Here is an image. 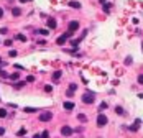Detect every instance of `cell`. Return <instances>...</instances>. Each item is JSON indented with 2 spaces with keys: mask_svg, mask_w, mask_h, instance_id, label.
I'll return each mask as SVG.
<instances>
[{
  "mask_svg": "<svg viewBox=\"0 0 143 138\" xmlns=\"http://www.w3.org/2000/svg\"><path fill=\"white\" fill-rule=\"evenodd\" d=\"M66 94H68V97H72V95H74V92H72V91H69V89H68V92H66Z\"/></svg>",
  "mask_w": 143,
  "mask_h": 138,
  "instance_id": "35",
  "label": "cell"
},
{
  "mask_svg": "<svg viewBox=\"0 0 143 138\" xmlns=\"http://www.w3.org/2000/svg\"><path fill=\"white\" fill-rule=\"evenodd\" d=\"M12 15H13V17H20V15H22V10H20L18 7H13V8H12Z\"/></svg>",
  "mask_w": 143,
  "mask_h": 138,
  "instance_id": "10",
  "label": "cell"
},
{
  "mask_svg": "<svg viewBox=\"0 0 143 138\" xmlns=\"http://www.w3.org/2000/svg\"><path fill=\"white\" fill-rule=\"evenodd\" d=\"M72 132H74V130H72L71 127H68V125H64V127L61 128V135H63V137H71Z\"/></svg>",
  "mask_w": 143,
  "mask_h": 138,
  "instance_id": "5",
  "label": "cell"
},
{
  "mask_svg": "<svg viewBox=\"0 0 143 138\" xmlns=\"http://www.w3.org/2000/svg\"><path fill=\"white\" fill-rule=\"evenodd\" d=\"M71 31H68V33H64V34H61V36H59V38H58V39H56V44H59V46H63V44H64V43H66V41H68V38H69V36H71Z\"/></svg>",
  "mask_w": 143,
  "mask_h": 138,
  "instance_id": "3",
  "label": "cell"
},
{
  "mask_svg": "<svg viewBox=\"0 0 143 138\" xmlns=\"http://www.w3.org/2000/svg\"><path fill=\"white\" fill-rule=\"evenodd\" d=\"M26 81H28V82H33V81H35V76H28Z\"/></svg>",
  "mask_w": 143,
  "mask_h": 138,
  "instance_id": "30",
  "label": "cell"
},
{
  "mask_svg": "<svg viewBox=\"0 0 143 138\" xmlns=\"http://www.w3.org/2000/svg\"><path fill=\"white\" fill-rule=\"evenodd\" d=\"M51 91H53L51 86H44V92H51Z\"/></svg>",
  "mask_w": 143,
  "mask_h": 138,
  "instance_id": "28",
  "label": "cell"
},
{
  "mask_svg": "<svg viewBox=\"0 0 143 138\" xmlns=\"http://www.w3.org/2000/svg\"><path fill=\"white\" fill-rule=\"evenodd\" d=\"M10 79H12V81H18V79H20V74H18V72H13V74H10Z\"/></svg>",
  "mask_w": 143,
  "mask_h": 138,
  "instance_id": "13",
  "label": "cell"
},
{
  "mask_svg": "<svg viewBox=\"0 0 143 138\" xmlns=\"http://www.w3.org/2000/svg\"><path fill=\"white\" fill-rule=\"evenodd\" d=\"M49 137V133H48V132H43V133H41V138H48Z\"/></svg>",
  "mask_w": 143,
  "mask_h": 138,
  "instance_id": "31",
  "label": "cell"
},
{
  "mask_svg": "<svg viewBox=\"0 0 143 138\" xmlns=\"http://www.w3.org/2000/svg\"><path fill=\"white\" fill-rule=\"evenodd\" d=\"M115 113H118V115H123V108H122V107H115Z\"/></svg>",
  "mask_w": 143,
  "mask_h": 138,
  "instance_id": "19",
  "label": "cell"
},
{
  "mask_svg": "<svg viewBox=\"0 0 143 138\" xmlns=\"http://www.w3.org/2000/svg\"><path fill=\"white\" fill-rule=\"evenodd\" d=\"M94 100H95V94L94 92H86L84 95H82V102L84 104H94Z\"/></svg>",
  "mask_w": 143,
  "mask_h": 138,
  "instance_id": "1",
  "label": "cell"
},
{
  "mask_svg": "<svg viewBox=\"0 0 143 138\" xmlns=\"http://www.w3.org/2000/svg\"><path fill=\"white\" fill-rule=\"evenodd\" d=\"M0 77H5V79H7V77H10V76H8L5 71H2V69H0Z\"/></svg>",
  "mask_w": 143,
  "mask_h": 138,
  "instance_id": "25",
  "label": "cell"
},
{
  "mask_svg": "<svg viewBox=\"0 0 143 138\" xmlns=\"http://www.w3.org/2000/svg\"><path fill=\"white\" fill-rule=\"evenodd\" d=\"M25 133H26V130H25V128H20V130L17 132V135H18V137H23Z\"/></svg>",
  "mask_w": 143,
  "mask_h": 138,
  "instance_id": "20",
  "label": "cell"
},
{
  "mask_svg": "<svg viewBox=\"0 0 143 138\" xmlns=\"http://www.w3.org/2000/svg\"><path fill=\"white\" fill-rule=\"evenodd\" d=\"M79 28V22H76V20H72V22H69V25H68V31H71V33H74L76 30Z\"/></svg>",
  "mask_w": 143,
  "mask_h": 138,
  "instance_id": "6",
  "label": "cell"
},
{
  "mask_svg": "<svg viewBox=\"0 0 143 138\" xmlns=\"http://www.w3.org/2000/svg\"><path fill=\"white\" fill-rule=\"evenodd\" d=\"M20 2H22V3H25V2H28V0H20Z\"/></svg>",
  "mask_w": 143,
  "mask_h": 138,
  "instance_id": "39",
  "label": "cell"
},
{
  "mask_svg": "<svg viewBox=\"0 0 143 138\" xmlns=\"http://www.w3.org/2000/svg\"><path fill=\"white\" fill-rule=\"evenodd\" d=\"M138 84H143V74L138 76Z\"/></svg>",
  "mask_w": 143,
  "mask_h": 138,
  "instance_id": "33",
  "label": "cell"
},
{
  "mask_svg": "<svg viewBox=\"0 0 143 138\" xmlns=\"http://www.w3.org/2000/svg\"><path fill=\"white\" fill-rule=\"evenodd\" d=\"M79 43H81V38H77V39H72V41H71V44H72V46H77Z\"/></svg>",
  "mask_w": 143,
  "mask_h": 138,
  "instance_id": "22",
  "label": "cell"
},
{
  "mask_svg": "<svg viewBox=\"0 0 143 138\" xmlns=\"http://www.w3.org/2000/svg\"><path fill=\"white\" fill-rule=\"evenodd\" d=\"M3 17V8H0V18Z\"/></svg>",
  "mask_w": 143,
  "mask_h": 138,
  "instance_id": "37",
  "label": "cell"
},
{
  "mask_svg": "<svg viewBox=\"0 0 143 138\" xmlns=\"http://www.w3.org/2000/svg\"><path fill=\"white\" fill-rule=\"evenodd\" d=\"M15 38H17V39H18V41H26V36H25V34H17V36H15Z\"/></svg>",
  "mask_w": 143,
  "mask_h": 138,
  "instance_id": "16",
  "label": "cell"
},
{
  "mask_svg": "<svg viewBox=\"0 0 143 138\" xmlns=\"http://www.w3.org/2000/svg\"><path fill=\"white\" fill-rule=\"evenodd\" d=\"M23 110H25L26 113H33V112H36V108H33V107H25Z\"/></svg>",
  "mask_w": 143,
  "mask_h": 138,
  "instance_id": "17",
  "label": "cell"
},
{
  "mask_svg": "<svg viewBox=\"0 0 143 138\" xmlns=\"http://www.w3.org/2000/svg\"><path fill=\"white\" fill-rule=\"evenodd\" d=\"M76 89H77V84H74V82H72V84H69V91H72V92H74Z\"/></svg>",
  "mask_w": 143,
  "mask_h": 138,
  "instance_id": "23",
  "label": "cell"
},
{
  "mask_svg": "<svg viewBox=\"0 0 143 138\" xmlns=\"http://www.w3.org/2000/svg\"><path fill=\"white\" fill-rule=\"evenodd\" d=\"M140 123H142V120H140V118H137V120H135V123L128 127V130H130V132H137V130H138V127H140Z\"/></svg>",
  "mask_w": 143,
  "mask_h": 138,
  "instance_id": "8",
  "label": "cell"
},
{
  "mask_svg": "<svg viewBox=\"0 0 143 138\" xmlns=\"http://www.w3.org/2000/svg\"><path fill=\"white\" fill-rule=\"evenodd\" d=\"M107 122H108V118L104 113H99V115H97V127H105Z\"/></svg>",
  "mask_w": 143,
  "mask_h": 138,
  "instance_id": "2",
  "label": "cell"
},
{
  "mask_svg": "<svg viewBox=\"0 0 143 138\" xmlns=\"http://www.w3.org/2000/svg\"><path fill=\"white\" fill-rule=\"evenodd\" d=\"M61 74H63L61 71H56V72L53 74V79H54V81H59V77H61Z\"/></svg>",
  "mask_w": 143,
  "mask_h": 138,
  "instance_id": "12",
  "label": "cell"
},
{
  "mask_svg": "<svg viewBox=\"0 0 143 138\" xmlns=\"http://www.w3.org/2000/svg\"><path fill=\"white\" fill-rule=\"evenodd\" d=\"M23 86H25V82H15V84H13V87H15V89H22Z\"/></svg>",
  "mask_w": 143,
  "mask_h": 138,
  "instance_id": "18",
  "label": "cell"
},
{
  "mask_svg": "<svg viewBox=\"0 0 143 138\" xmlns=\"http://www.w3.org/2000/svg\"><path fill=\"white\" fill-rule=\"evenodd\" d=\"M77 118H79V120L82 122V123H84V122H87V117H86L84 113H79V115H77Z\"/></svg>",
  "mask_w": 143,
  "mask_h": 138,
  "instance_id": "15",
  "label": "cell"
},
{
  "mask_svg": "<svg viewBox=\"0 0 143 138\" xmlns=\"http://www.w3.org/2000/svg\"><path fill=\"white\" fill-rule=\"evenodd\" d=\"M7 31H8L7 28H0V34H5V33H7Z\"/></svg>",
  "mask_w": 143,
  "mask_h": 138,
  "instance_id": "34",
  "label": "cell"
},
{
  "mask_svg": "<svg viewBox=\"0 0 143 138\" xmlns=\"http://www.w3.org/2000/svg\"><path fill=\"white\" fill-rule=\"evenodd\" d=\"M107 107H108V104H107V102H102V104H100V107H99V108H100V110H105Z\"/></svg>",
  "mask_w": 143,
  "mask_h": 138,
  "instance_id": "24",
  "label": "cell"
},
{
  "mask_svg": "<svg viewBox=\"0 0 143 138\" xmlns=\"http://www.w3.org/2000/svg\"><path fill=\"white\" fill-rule=\"evenodd\" d=\"M63 107H64L66 110H72V108H74V102H71V100H66V102L63 104Z\"/></svg>",
  "mask_w": 143,
  "mask_h": 138,
  "instance_id": "9",
  "label": "cell"
},
{
  "mask_svg": "<svg viewBox=\"0 0 143 138\" xmlns=\"http://www.w3.org/2000/svg\"><path fill=\"white\" fill-rule=\"evenodd\" d=\"M69 7H72V8H81V3L72 0V2H69Z\"/></svg>",
  "mask_w": 143,
  "mask_h": 138,
  "instance_id": "11",
  "label": "cell"
},
{
  "mask_svg": "<svg viewBox=\"0 0 143 138\" xmlns=\"http://www.w3.org/2000/svg\"><path fill=\"white\" fill-rule=\"evenodd\" d=\"M12 43H13L12 39H5V41H3V44H5V46H12Z\"/></svg>",
  "mask_w": 143,
  "mask_h": 138,
  "instance_id": "26",
  "label": "cell"
},
{
  "mask_svg": "<svg viewBox=\"0 0 143 138\" xmlns=\"http://www.w3.org/2000/svg\"><path fill=\"white\" fill-rule=\"evenodd\" d=\"M0 64H2V58H0Z\"/></svg>",
  "mask_w": 143,
  "mask_h": 138,
  "instance_id": "40",
  "label": "cell"
},
{
  "mask_svg": "<svg viewBox=\"0 0 143 138\" xmlns=\"http://www.w3.org/2000/svg\"><path fill=\"white\" fill-rule=\"evenodd\" d=\"M51 118H53V113L51 112H43L39 115V122H49Z\"/></svg>",
  "mask_w": 143,
  "mask_h": 138,
  "instance_id": "4",
  "label": "cell"
},
{
  "mask_svg": "<svg viewBox=\"0 0 143 138\" xmlns=\"http://www.w3.org/2000/svg\"><path fill=\"white\" fill-rule=\"evenodd\" d=\"M99 2H100V3H102V5H104V3H105V2H107V0H99Z\"/></svg>",
  "mask_w": 143,
  "mask_h": 138,
  "instance_id": "38",
  "label": "cell"
},
{
  "mask_svg": "<svg viewBox=\"0 0 143 138\" xmlns=\"http://www.w3.org/2000/svg\"><path fill=\"white\" fill-rule=\"evenodd\" d=\"M38 33H39V34H44V36H46V34H48V30H38Z\"/></svg>",
  "mask_w": 143,
  "mask_h": 138,
  "instance_id": "29",
  "label": "cell"
},
{
  "mask_svg": "<svg viewBox=\"0 0 143 138\" xmlns=\"http://www.w3.org/2000/svg\"><path fill=\"white\" fill-rule=\"evenodd\" d=\"M104 10H105V12L110 10V3H105V5H104Z\"/></svg>",
  "mask_w": 143,
  "mask_h": 138,
  "instance_id": "32",
  "label": "cell"
},
{
  "mask_svg": "<svg viewBox=\"0 0 143 138\" xmlns=\"http://www.w3.org/2000/svg\"><path fill=\"white\" fill-rule=\"evenodd\" d=\"M2 135H5V128H3V127H0V137H2Z\"/></svg>",
  "mask_w": 143,
  "mask_h": 138,
  "instance_id": "36",
  "label": "cell"
},
{
  "mask_svg": "<svg viewBox=\"0 0 143 138\" xmlns=\"http://www.w3.org/2000/svg\"><path fill=\"white\" fill-rule=\"evenodd\" d=\"M46 26H48L49 30H54V28L58 26V23H56V20H54V18H48V22H46Z\"/></svg>",
  "mask_w": 143,
  "mask_h": 138,
  "instance_id": "7",
  "label": "cell"
},
{
  "mask_svg": "<svg viewBox=\"0 0 143 138\" xmlns=\"http://www.w3.org/2000/svg\"><path fill=\"white\" fill-rule=\"evenodd\" d=\"M8 54H10V58H13V56H17V51L12 49V51H8Z\"/></svg>",
  "mask_w": 143,
  "mask_h": 138,
  "instance_id": "27",
  "label": "cell"
},
{
  "mask_svg": "<svg viewBox=\"0 0 143 138\" xmlns=\"http://www.w3.org/2000/svg\"><path fill=\"white\" fill-rule=\"evenodd\" d=\"M7 117V110L5 108H0V118H5Z\"/></svg>",
  "mask_w": 143,
  "mask_h": 138,
  "instance_id": "21",
  "label": "cell"
},
{
  "mask_svg": "<svg viewBox=\"0 0 143 138\" xmlns=\"http://www.w3.org/2000/svg\"><path fill=\"white\" fill-rule=\"evenodd\" d=\"M132 63H133V59H132V56H127V58H125V66H130Z\"/></svg>",
  "mask_w": 143,
  "mask_h": 138,
  "instance_id": "14",
  "label": "cell"
}]
</instances>
